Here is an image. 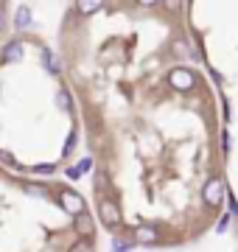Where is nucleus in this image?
<instances>
[{
  "label": "nucleus",
  "instance_id": "1",
  "mask_svg": "<svg viewBox=\"0 0 238 252\" xmlns=\"http://www.w3.org/2000/svg\"><path fill=\"white\" fill-rule=\"evenodd\" d=\"M196 73L188 70V67H174V70L168 73V84L174 87L177 93H191L193 87H196Z\"/></svg>",
  "mask_w": 238,
  "mask_h": 252
},
{
  "label": "nucleus",
  "instance_id": "2",
  "mask_svg": "<svg viewBox=\"0 0 238 252\" xmlns=\"http://www.w3.org/2000/svg\"><path fill=\"white\" fill-rule=\"evenodd\" d=\"M227 188H224V180L221 177H210V180L205 182V188H202V202L208 207H219L221 199H224Z\"/></svg>",
  "mask_w": 238,
  "mask_h": 252
},
{
  "label": "nucleus",
  "instance_id": "3",
  "mask_svg": "<svg viewBox=\"0 0 238 252\" xmlns=\"http://www.w3.org/2000/svg\"><path fill=\"white\" fill-rule=\"evenodd\" d=\"M59 205H62V210L64 213H70V216H82L84 210V199H82V193H76V190H70V188H62L59 190Z\"/></svg>",
  "mask_w": 238,
  "mask_h": 252
},
{
  "label": "nucleus",
  "instance_id": "4",
  "mask_svg": "<svg viewBox=\"0 0 238 252\" xmlns=\"http://www.w3.org/2000/svg\"><path fill=\"white\" fill-rule=\"evenodd\" d=\"M98 216H101V221H104V227L115 230V227L120 224V207L115 205L112 199H101L98 202Z\"/></svg>",
  "mask_w": 238,
  "mask_h": 252
},
{
  "label": "nucleus",
  "instance_id": "5",
  "mask_svg": "<svg viewBox=\"0 0 238 252\" xmlns=\"http://www.w3.org/2000/svg\"><path fill=\"white\" fill-rule=\"evenodd\" d=\"M73 230H76L79 235H82L84 241L95 235V224H92V216L87 213V210H84L82 216H76V219H73Z\"/></svg>",
  "mask_w": 238,
  "mask_h": 252
},
{
  "label": "nucleus",
  "instance_id": "6",
  "mask_svg": "<svg viewBox=\"0 0 238 252\" xmlns=\"http://www.w3.org/2000/svg\"><path fill=\"white\" fill-rule=\"evenodd\" d=\"M23 54H26L23 42H20V39H11V42H6V48H3V62H20Z\"/></svg>",
  "mask_w": 238,
  "mask_h": 252
},
{
  "label": "nucleus",
  "instance_id": "7",
  "mask_svg": "<svg viewBox=\"0 0 238 252\" xmlns=\"http://www.w3.org/2000/svg\"><path fill=\"white\" fill-rule=\"evenodd\" d=\"M157 227H146V224H140L138 230H135V241H140V244H154L157 241Z\"/></svg>",
  "mask_w": 238,
  "mask_h": 252
},
{
  "label": "nucleus",
  "instance_id": "8",
  "mask_svg": "<svg viewBox=\"0 0 238 252\" xmlns=\"http://www.w3.org/2000/svg\"><path fill=\"white\" fill-rule=\"evenodd\" d=\"M42 64H45L54 76H59V70H62V64H59V59L54 56V51H42Z\"/></svg>",
  "mask_w": 238,
  "mask_h": 252
},
{
  "label": "nucleus",
  "instance_id": "9",
  "mask_svg": "<svg viewBox=\"0 0 238 252\" xmlns=\"http://www.w3.org/2000/svg\"><path fill=\"white\" fill-rule=\"evenodd\" d=\"M90 165H92L90 157H87V160H82V162H76L73 168H67V177H70V180H79V177H82V174L87 171V168H90Z\"/></svg>",
  "mask_w": 238,
  "mask_h": 252
},
{
  "label": "nucleus",
  "instance_id": "10",
  "mask_svg": "<svg viewBox=\"0 0 238 252\" xmlns=\"http://www.w3.org/2000/svg\"><path fill=\"white\" fill-rule=\"evenodd\" d=\"M14 23H17V28H28V26H31V11H28V6H20V9H17Z\"/></svg>",
  "mask_w": 238,
  "mask_h": 252
},
{
  "label": "nucleus",
  "instance_id": "11",
  "mask_svg": "<svg viewBox=\"0 0 238 252\" xmlns=\"http://www.w3.org/2000/svg\"><path fill=\"white\" fill-rule=\"evenodd\" d=\"M101 3L98 0H82V3H76V11H82V14H92V11H98Z\"/></svg>",
  "mask_w": 238,
  "mask_h": 252
},
{
  "label": "nucleus",
  "instance_id": "12",
  "mask_svg": "<svg viewBox=\"0 0 238 252\" xmlns=\"http://www.w3.org/2000/svg\"><path fill=\"white\" fill-rule=\"evenodd\" d=\"M56 104H59V109H62V112H70V109H73V107H70V93L59 90V93H56Z\"/></svg>",
  "mask_w": 238,
  "mask_h": 252
},
{
  "label": "nucleus",
  "instance_id": "13",
  "mask_svg": "<svg viewBox=\"0 0 238 252\" xmlns=\"http://www.w3.org/2000/svg\"><path fill=\"white\" fill-rule=\"evenodd\" d=\"M31 171H37V174H54L56 165H54V162H42V165H34Z\"/></svg>",
  "mask_w": 238,
  "mask_h": 252
},
{
  "label": "nucleus",
  "instance_id": "14",
  "mask_svg": "<svg viewBox=\"0 0 238 252\" xmlns=\"http://www.w3.org/2000/svg\"><path fill=\"white\" fill-rule=\"evenodd\" d=\"M70 252H92V247H90V241H76L70 247Z\"/></svg>",
  "mask_w": 238,
  "mask_h": 252
},
{
  "label": "nucleus",
  "instance_id": "15",
  "mask_svg": "<svg viewBox=\"0 0 238 252\" xmlns=\"http://www.w3.org/2000/svg\"><path fill=\"white\" fill-rule=\"evenodd\" d=\"M26 190L31 193V196H42V193H45V188H42V185H26Z\"/></svg>",
  "mask_w": 238,
  "mask_h": 252
},
{
  "label": "nucleus",
  "instance_id": "16",
  "mask_svg": "<svg viewBox=\"0 0 238 252\" xmlns=\"http://www.w3.org/2000/svg\"><path fill=\"white\" fill-rule=\"evenodd\" d=\"M73 146H76V132H70V137H67V143H64V152L62 154H70V152H73Z\"/></svg>",
  "mask_w": 238,
  "mask_h": 252
},
{
  "label": "nucleus",
  "instance_id": "17",
  "mask_svg": "<svg viewBox=\"0 0 238 252\" xmlns=\"http://www.w3.org/2000/svg\"><path fill=\"white\" fill-rule=\"evenodd\" d=\"M174 51H177V54H188V48H185V42H174Z\"/></svg>",
  "mask_w": 238,
  "mask_h": 252
},
{
  "label": "nucleus",
  "instance_id": "18",
  "mask_svg": "<svg viewBox=\"0 0 238 252\" xmlns=\"http://www.w3.org/2000/svg\"><path fill=\"white\" fill-rule=\"evenodd\" d=\"M227 224H230V216H227V219H221V221H219V233H224V230H227Z\"/></svg>",
  "mask_w": 238,
  "mask_h": 252
},
{
  "label": "nucleus",
  "instance_id": "19",
  "mask_svg": "<svg viewBox=\"0 0 238 252\" xmlns=\"http://www.w3.org/2000/svg\"><path fill=\"white\" fill-rule=\"evenodd\" d=\"M3 28H6V14L0 11V31H3Z\"/></svg>",
  "mask_w": 238,
  "mask_h": 252
}]
</instances>
